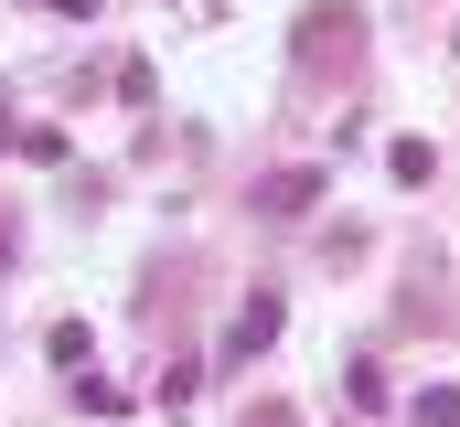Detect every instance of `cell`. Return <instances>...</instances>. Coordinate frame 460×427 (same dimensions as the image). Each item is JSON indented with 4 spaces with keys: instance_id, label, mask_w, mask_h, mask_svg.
Listing matches in <instances>:
<instances>
[{
    "instance_id": "obj_1",
    "label": "cell",
    "mask_w": 460,
    "mask_h": 427,
    "mask_svg": "<svg viewBox=\"0 0 460 427\" xmlns=\"http://www.w3.org/2000/svg\"><path fill=\"white\" fill-rule=\"evenodd\" d=\"M268 331H279V289H257V300L235 310V331H226V363H246V353H268Z\"/></svg>"
},
{
    "instance_id": "obj_2",
    "label": "cell",
    "mask_w": 460,
    "mask_h": 427,
    "mask_svg": "<svg viewBox=\"0 0 460 427\" xmlns=\"http://www.w3.org/2000/svg\"><path fill=\"white\" fill-rule=\"evenodd\" d=\"M322 204V171H268L257 182V214H311Z\"/></svg>"
},
{
    "instance_id": "obj_3",
    "label": "cell",
    "mask_w": 460,
    "mask_h": 427,
    "mask_svg": "<svg viewBox=\"0 0 460 427\" xmlns=\"http://www.w3.org/2000/svg\"><path fill=\"white\" fill-rule=\"evenodd\" d=\"M385 171H396V182H407V193H418V182H429V171H439V150H429V139H396V150H385Z\"/></svg>"
},
{
    "instance_id": "obj_4",
    "label": "cell",
    "mask_w": 460,
    "mask_h": 427,
    "mask_svg": "<svg viewBox=\"0 0 460 427\" xmlns=\"http://www.w3.org/2000/svg\"><path fill=\"white\" fill-rule=\"evenodd\" d=\"M418 427H460V385H429L418 396Z\"/></svg>"
},
{
    "instance_id": "obj_5",
    "label": "cell",
    "mask_w": 460,
    "mask_h": 427,
    "mask_svg": "<svg viewBox=\"0 0 460 427\" xmlns=\"http://www.w3.org/2000/svg\"><path fill=\"white\" fill-rule=\"evenodd\" d=\"M235 427H300V417H289V406H246Z\"/></svg>"
},
{
    "instance_id": "obj_6",
    "label": "cell",
    "mask_w": 460,
    "mask_h": 427,
    "mask_svg": "<svg viewBox=\"0 0 460 427\" xmlns=\"http://www.w3.org/2000/svg\"><path fill=\"white\" fill-rule=\"evenodd\" d=\"M0 267H11V224H0Z\"/></svg>"
}]
</instances>
